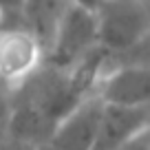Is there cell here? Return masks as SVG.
Returning <instances> with one entry per match:
<instances>
[{
	"mask_svg": "<svg viewBox=\"0 0 150 150\" xmlns=\"http://www.w3.org/2000/svg\"><path fill=\"white\" fill-rule=\"evenodd\" d=\"M97 44V13L93 9L71 2L69 7L62 9L53 29L47 62L57 69H69Z\"/></svg>",
	"mask_w": 150,
	"mask_h": 150,
	"instance_id": "2",
	"label": "cell"
},
{
	"mask_svg": "<svg viewBox=\"0 0 150 150\" xmlns=\"http://www.w3.org/2000/svg\"><path fill=\"white\" fill-rule=\"evenodd\" d=\"M27 2H29V0H0V11L5 13V18H11V16H24Z\"/></svg>",
	"mask_w": 150,
	"mask_h": 150,
	"instance_id": "10",
	"label": "cell"
},
{
	"mask_svg": "<svg viewBox=\"0 0 150 150\" xmlns=\"http://www.w3.org/2000/svg\"><path fill=\"white\" fill-rule=\"evenodd\" d=\"M11 91L0 88V144L9 135V124H11Z\"/></svg>",
	"mask_w": 150,
	"mask_h": 150,
	"instance_id": "7",
	"label": "cell"
},
{
	"mask_svg": "<svg viewBox=\"0 0 150 150\" xmlns=\"http://www.w3.org/2000/svg\"><path fill=\"white\" fill-rule=\"evenodd\" d=\"M150 128V104L104 102L102 122L93 150H115L135 135Z\"/></svg>",
	"mask_w": 150,
	"mask_h": 150,
	"instance_id": "5",
	"label": "cell"
},
{
	"mask_svg": "<svg viewBox=\"0 0 150 150\" xmlns=\"http://www.w3.org/2000/svg\"><path fill=\"white\" fill-rule=\"evenodd\" d=\"M0 88H5V86H2V84H0ZM7 91H9V88H7Z\"/></svg>",
	"mask_w": 150,
	"mask_h": 150,
	"instance_id": "13",
	"label": "cell"
},
{
	"mask_svg": "<svg viewBox=\"0 0 150 150\" xmlns=\"http://www.w3.org/2000/svg\"><path fill=\"white\" fill-rule=\"evenodd\" d=\"M5 27H7V18H5V13L0 11V31H2Z\"/></svg>",
	"mask_w": 150,
	"mask_h": 150,
	"instance_id": "12",
	"label": "cell"
},
{
	"mask_svg": "<svg viewBox=\"0 0 150 150\" xmlns=\"http://www.w3.org/2000/svg\"><path fill=\"white\" fill-rule=\"evenodd\" d=\"M115 150H150V128L139 135H135L132 139H128L126 144H122Z\"/></svg>",
	"mask_w": 150,
	"mask_h": 150,
	"instance_id": "8",
	"label": "cell"
},
{
	"mask_svg": "<svg viewBox=\"0 0 150 150\" xmlns=\"http://www.w3.org/2000/svg\"><path fill=\"white\" fill-rule=\"evenodd\" d=\"M0 150H40V146L31 144V141H27V139H20V137L7 135L5 141L0 144Z\"/></svg>",
	"mask_w": 150,
	"mask_h": 150,
	"instance_id": "9",
	"label": "cell"
},
{
	"mask_svg": "<svg viewBox=\"0 0 150 150\" xmlns=\"http://www.w3.org/2000/svg\"><path fill=\"white\" fill-rule=\"evenodd\" d=\"M44 42L29 27L0 31V84L16 91L44 64Z\"/></svg>",
	"mask_w": 150,
	"mask_h": 150,
	"instance_id": "3",
	"label": "cell"
},
{
	"mask_svg": "<svg viewBox=\"0 0 150 150\" xmlns=\"http://www.w3.org/2000/svg\"><path fill=\"white\" fill-rule=\"evenodd\" d=\"M95 93L104 102L150 104V62H124L102 75Z\"/></svg>",
	"mask_w": 150,
	"mask_h": 150,
	"instance_id": "6",
	"label": "cell"
},
{
	"mask_svg": "<svg viewBox=\"0 0 150 150\" xmlns=\"http://www.w3.org/2000/svg\"><path fill=\"white\" fill-rule=\"evenodd\" d=\"M104 99L97 93L88 95L53 128L51 137L40 150H93L102 122Z\"/></svg>",
	"mask_w": 150,
	"mask_h": 150,
	"instance_id": "4",
	"label": "cell"
},
{
	"mask_svg": "<svg viewBox=\"0 0 150 150\" xmlns=\"http://www.w3.org/2000/svg\"><path fill=\"white\" fill-rule=\"evenodd\" d=\"M71 2H73V5H80V7H86V9H97L99 7V2H102V0H71Z\"/></svg>",
	"mask_w": 150,
	"mask_h": 150,
	"instance_id": "11",
	"label": "cell"
},
{
	"mask_svg": "<svg viewBox=\"0 0 150 150\" xmlns=\"http://www.w3.org/2000/svg\"><path fill=\"white\" fill-rule=\"evenodd\" d=\"M97 13L99 44L119 57L150 31V0H102Z\"/></svg>",
	"mask_w": 150,
	"mask_h": 150,
	"instance_id": "1",
	"label": "cell"
}]
</instances>
